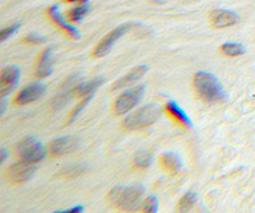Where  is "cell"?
Wrapping results in <instances>:
<instances>
[{
	"mask_svg": "<svg viewBox=\"0 0 255 213\" xmlns=\"http://www.w3.org/2000/svg\"><path fill=\"white\" fill-rule=\"evenodd\" d=\"M194 86L200 99L206 103L218 104L226 100V92L213 74L207 72L197 73L194 77Z\"/></svg>",
	"mask_w": 255,
	"mask_h": 213,
	"instance_id": "1",
	"label": "cell"
},
{
	"mask_svg": "<svg viewBox=\"0 0 255 213\" xmlns=\"http://www.w3.org/2000/svg\"><path fill=\"white\" fill-rule=\"evenodd\" d=\"M143 194H144V188L140 185L116 187L109 193L108 201L118 210L134 211L139 207Z\"/></svg>",
	"mask_w": 255,
	"mask_h": 213,
	"instance_id": "2",
	"label": "cell"
},
{
	"mask_svg": "<svg viewBox=\"0 0 255 213\" xmlns=\"http://www.w3.org/2000/svg\"><path fill=\"white\" fill-rule=\"evenodd\" d=\"M159 115H161V108L157 105H145L140 107L139 110H136L131 115L124 120V126L129 130H139V129H144L147 126L152 125L158 120Z\"/></svg>",
	"mask_w": 255,
	"mask_h": 213,
	"instance_id": "3",
	"label": "cell"
},
{
	"mask_svg": "<svg viewBox=\"0 0 255 213\" xmlns=\"http://www.w3.org/2000/svg\"><path fill=\"white\" fill-rule=\"evenodd\" d=\"M17 153L20 160L29 162V164H37L42 161L46 156L45 148L36 138L27 137L20 140L17 146Z\"/></svg>",
	"mask_w": 255,
	"mask_h": 213,
	"instance_id": "4",
	"label": "cell"
},
{
	"mask_svg": "<svg viewBox=\"0 0 255 213\" xmlns=\"http://www.w3.org/2000/svg\"><path fill=\"white\" fill-rule=\"evenodd\" d=\"M144 95V86H136V87L130 88V90L125 91L124 94L116 100L114 110L116 115H124L135 107L139 104L140 99Z\"/></svg>",
	"mask_w": 255,
	"mask_h": 213,
	"instance_id": "5",
	"label": "cell"
},
{
	"mask_svg": "<svg viewBox=\"0 0 255 213\" xmlns=\"http://www.w3.org/2000/svg\"><path fill=\"white\" fill-rule=\"evenodd\" d=\"M129 28H130V24H122V26H118L116 28H114L111 32H109L108 35L105 36L101 41L99 42V45L96 46L95 51H93V55L97 56V58H101V56H105L106 54L110 53V50L113 49L115 42L118 41L122 36H124L125 33L129 31Z\"/></svg>",
	"mask_w": 255,
	"mask_h": 213,
	"instance_id": "6",
	"label": "cell"
},
{
	"mask_svg": "<svg viewBox=\"0 0 255 213\" xmlns=\"http://www.w3.org/2000/svg\"><path fill=\"white\" fill-rule=\"evenodd\" d=\"M20 76V70L18 67H6L1 70L0 74V96L5 97L10 94L17 86Z\"/></svg>",
	"mask_w": 255,
	"mask_h": 213,
	"instance_id": "7",
	"label": "cell"
},
{
	"mask_svg": "<svg viewBox=\"0 0 255 213\" xmlns=\"http://www.w3.org/2000/svg\"><path fill=\"white\" fill-rule=\"evenodd\" d=\"M35 172V164H29V162H26V161L22 160L20 162H17V164L12 165V166L9 167L8 175L9 178L12 179V181L19 184V183H24V181L29 180Z\"/></svg>",
	"mask_w": 255,
	"mask_h": 213,
	"instance_id": "8",
	"label": "cell"
},
{
	"mask_svg": "<svg viewBox=\"0 0 255 213\" xmlns=\"http://www.w3.org/2000/svg\"><path fill=\"white\" fill-rule=\"evenodd\" d=\"M79 144V139L77 137H63L52 140L50 144V152L52 156L68 155L70 152L76 151Z\"/></svg>",
	"mask_w": 255,
	"mask_h": 213,
	"instance_id": "9",
	"label": "cell"
},
{
	"mask_svg": "<svg viewBox=\"0 0 255 213\" xmlns=\"http://www.w3.org/2000/svg\"><path fill=\"white\" fill-rule=\"evenodd\" d=\"M45 92H46V88H45L44 85L33 83V85L27 86V87L20 91L19 95L15 99V103L19 104V105H27V104L35 103L40 97L44 96Z\"/></svg>",
	"mask_w": 255,
	"mask_h": 213,
	"instance_id": "10",
	"label": "cell"
},
{
	"mask_svg": "<svg viewBox=\"0 0 255 213\" xmlns=\"http://www.w3.org/2000/svg\"><path fill=\"white\" fill-rule=\"evenodd\" d=\"M239 22V17L236 13L226 9H216L211 13V23L216 28H223V27H230Z\"/></svg>",
	"mask_w": 255,
	"mask_h": 213,
	"instance_id": "11",
	"label": "cell"
},
{
	"mask_svg": "<svg viewBox=\"0 0 255 213\" xmlns=\"http://www.w3.org/2000/svg\"><path fill=\"white\" fill-rule=\"evenodd\" d=\"M148 72V67L147 65H139V67L134 68L133 70H130L129 73L125 74L124 77L119 79V81H116L113 86V91L120 90L123 87H129V86L134 85L136 81H139L143 76Z\"/></svg>",
	"mask_w": 255,
	"mask_h": 213,
	"instance_id": "12",
	"label": "cell"
},
{
	"mask_svg": "<svg viewBox=\"0 0 255 213\" xmlns=\"http://www.w3.org/2000/svg\"><path fill=\"white\" fill-rule=\"evenodd\" d=\"M49 15L52 21H54V23H56L61 29H64L70 37L79 38V36H81L79 35V31L74 26H70V24L64 19L63 14H61L60 10H59L58 5H54L49 9Z\"/></svg>",
	"mask_w": 255,
	"mask_h": 213,
	"instance_id": "13",
	"label": "cell"
},
{
	"mask_svg": "<svg viewBox=\"0 0 255 213\" xmlns=\"http://www.w3.org/2000/svg\"><path fill=\"white\" fill-rule=\"evenodd\" d=\"M161 165H162V167L166 171L172 174V175L180 172V170L183 167V162L180 160L179 155H176L174 152L163 153L162 157H161Z\"/></svg>",
	"mask_w": 255,
	"mask_h": 213,
	"instance_id": "14",
	"label": "cell"
},
{
	"mask_svg": "<svg viewBox=\"0 0 255 213\" xmlns=\"http://www.w3.org/2000/svg\"><path fill=\"white\" fill-rule=\"evenodd\" d=\"M166 110L170 115H171L174 119H176L179 123L183 124L184 126L190 129L193 126V123H191V120L189 119V116L186 115V112H184V110L177 105L175 101H168L167 105H166Z\"/></svg>",
	"mask_w": 255,
	"mask_h": 213,
	"instance_id": "15",
	"label": "cell"
},
{
	"mask_svg": "<svg viewBox=\"0 0 255 213\" xmlns=\"http://www.w3.org/2000/svg\"><path fill=\"white\" fill-rule=\"evenodd\" d=\"M52 50L51 49H46L42 53L40 59V63H38V67H37V77L40 78H46L49 77L50 74L52 73Z\"/></svg>",
	"mask_w": 255,
	"mask_h": 213,
	"instance_id": "16",
	"label": "cell"
},
{
	"mask_svg": "<svg viewBox=\"0 0 255 213\" xmlns=\"http://www.w3.org/2000/svg\"><path fill=\"white\" fill-rule=\"evenodd\" d=\"M102 83H104V78H101V77L92 79V81H90V82L81 83V85L77 86L76 95H78L79 97L92 96L93 92H95V91L102 85Z\"/></svg>",
	"mask_w": 255,
	"mask_h": 213,
	"instance_id": "17",
	"label": "cell"
},
{
	"mask_svg": "<svg viewBox=\"0 0 255 213\" xmlns=\"http://www.w3.org/2000/svg\"><path fill=\"white\" fill-rule=\"evenodd\" d=\"M152 161H153V156L148 151H139L136 152V155L134 156V166L139 167V169H147L151 166Z\"/></svg>",
	"mask_w": 255,
	"mask_h": 213,
	"instance_id": "18",
	"label": "cell"
},
{
	"mask_svg": "<svg viewBox=\"0 0 255 213\" xmlns=\"http://www.w3.org/2000/svg\"><path fill=\"white\" fill-rule=\"evenodd\" d=\"M195 202H197V194L193 192H188L183 198L180 199L179 205H177V211L179 212H188L193 208Z\"/></svg>",
	"mask_w": 255,
	"mask_h": 213,
	"instance_id": "19",
	"label": "cell"
},
{
	"mask_svg": "<svg viewBox=\"0 0 255 213\" xmlns=\"http://www.w3.org/2000/svg\"><path fill=\"white\" fill-rule=\"evenodd\" d=\"M221 51L227 56H239L245 53V49L241 44H235V42H227L221 46Z\"/></svg>",
	"mask_w": 255,
	"mask_h": 213,
	"instance_id": "20",
	"label": "cell"
},
{
	"mask_svg": "<svg viewBox=\"0 0 255 213\" xmlns=\"http://www.w3.org/2000/svg\"><path fill=\"white\" fill-rule=\"evenodd\" d=\"M90 10V5L88 4H81V5L76 6V8H73L72 10L69 12V19L72 22H81L83 19V17L88 13Z\"/></svg>",
	"mask_w": 255,
	"mask_h": 213,
	"instance_id": "21",
	"label": "cell"
},
{
	"mask_svg": "<svg viewBox=\"0 0 255 213\" xmlns=\"http://www.w3.org/2000/svg\"><path fill=\"white\" fill-rule=\"evenodd\" d=\"M83 171H84V167L82 166V165H73V166L70 167H65L64 171L60 172V175L67 179H70V178L73 179V178H76V176L81 175V174H83Z\"/></svg>",
	"mask_w": 255,
	"mask_h": 213,
	"instance_id": "22",
	"label": "cell"
},
{
	"mask_svg": "<svg viewBox=\"0 0 255 213\" xmlns=\"http://www.w3.org/2000/svg\"><path fill=\"white\" fill-rule=\"evenodd\" d=\"M143 212L147 213H156L157 210H158V202H157V198L153 196H149L144 201L142 206Z\"/></svg>",
	"mask_w": 255,
	"mask_h": 213,
	"instance_id": "23",
	"label": "cell"
},
{
	"mask_svg": "<svg viewBox=\"0 0 255 213\" xmlns=\"http://www.w3.org/2000/svg\"><path fill=\"white\" fill-rule=\"evenodd\" d=\"M19 28H20L19 23H14L12 24V26L6 27V28H4L3 31H1V37H0V40H1V41H5L6 38H9L12 35H14Z\"/></svg>",
	"mask_w": 255,
	"mask_h": 213,
	"instance_id": "24",
	"label": "cell"
},
{
	"mask_svg": "<svg viewBox=\"0 0 255 213\" xmlns=\"http://www.w3.org/2000/svg\"><path fill=\"white\" fill-rule=\"evenodd\" d=\"M46 41V38L42 37L41 35H36V33H31L26 37V42L28 44H33V45H38V44H42V42Z\"/></svg>",
	"mask_w": 255,
	"mask_h": 213,
	"instance_id": "25",
	"label": "cell"
},
{
	"mask_svg": "<svg viewBox=\"0 0 255 213\" xmlns=\"http://www.w3.org/2000/svg\"><path fill=\"white\" fill-rule=\"evenodd\" d=\"M91 99H92V96L84 97V100H83V101H82V104H79V105L77 106V108H76V110H74V112H73V114H72V116H70V121H73V120H74L77 116H78L79 112H81V111L83 110L84 106H86L88 103H90Z\"/></svg>",
	"mask_w": 255,
	"mask_h": 213,
	"instance_id": "26",
	"label": "cell"
},
{
	"mask_svg": "<svg viewBox=\"0 0 255 213\" xmlns=\"http://www.w3.org/2000/svg\"><path fill=\"white\" fill-rule=\"evenodd\" d=\"M74 212H83V207H76V208H70V210L68 211H64L63 213H74Z\"/></svg>",
	"mask_w": 255,
	"mask_h": 213,
	"instance_id": "27",
	"label": "cell"
},
{
	"mask_svg": "<svg viewBox=\"0 0 255 213\" xmlns=\"http://www.w3.org/2000/svg\"><path fill=\"white\" fill-rule=\"evenodd\" d=\"M0 153H1V156H0V162H4V161H5V158H6V156H8L5 148H1V152H0Z\"/></svg>",
	"mask_w": 255,
	"mask_h": 213,
	"instance_id": "28",
	"label": "cell"
},
{
	"mask_svg": "<svg viewBox=\"0 0 255 213\" xmlns=\"http://www.w3.org/2000/svg\"><path fill=\"white\" fill-rule=\"evenodd\" d=\"M5 106H6V101L4 97H1V110H0V114L3 115L4 111H5Z\"/></svg>",
	"mask_w": 255,
	"mask_h": 213,
	"instance_id": "29",
	"label": "cell"
},
{
	"mask_svg": "<svg viewBox=\"0 0 255 213\" xmlns=\"http://www.w3.org/2000/svg\"><path fill=\"white\" fill-rule=\"evenodd\" d=\"M67 3H86L87 0H64Z\"/></svg>",
	"mask_w": 255,
	"mask_h": 213,
	"instance_id": "30",
	"label": "cell"
}]
</instances>
